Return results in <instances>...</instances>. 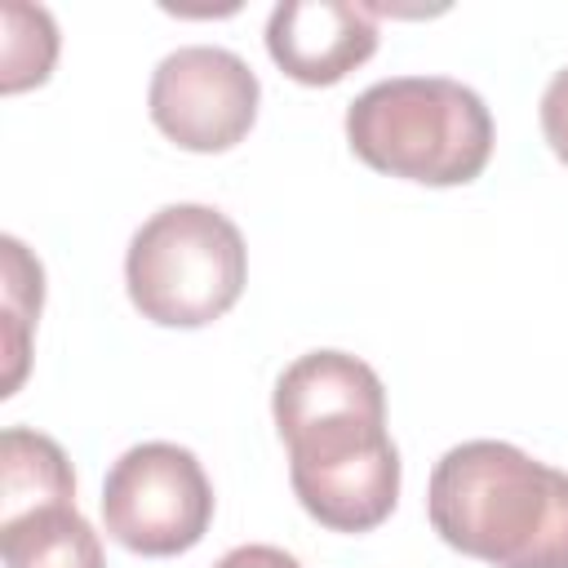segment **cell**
<instances>
[{
    "label": "cell",
    "mask_w": 568,
    "mask_h": 568,
    "mask_svg": "<svg viewBox=\"0 0 568 568\" xmlns=\"http://www.w3.org/2000/svg\"><path fill=\"white\" fill-rule=\"evenodd\" d=\"M302 510L333 532H368L399 501V448L386 430V386L359 355L306 351L271 395Z\"/></svg>",
    "instance_id": "obj_1"
},
{
    "label": "cell",
    "mask_w": 568,
    "mask_h": 568,
    "mask_svg": "<svg viewBox=\"0 0 568 568\" xmlns=\"http://www.w3.org/2000/svg\"><path fill=\"white\" fill-rule=\"evenodd\" d=\"M430 528L493 568H568V470L506 439L448 448L426 488Z\"/></svg>",
    "instance_id": "obj_2"
},
{
    "label": "cell",
    "mask_w": 568,
    "mask_h": 568,
    "mask_svg": "<svg viewBox=\"0 0 568 568\" xmlns=\"http://www.w3.org/2000/svg\"><path fill=\"white\" fill-rule=\"evenodd\" d=\"M346 142L377 173L462 186L475 182L493 155V115L462 80L390 75L346 106Z\"/></svg>",
    "instance_id": "obj_3"
},
{
    "label": "cell",
    "mask_w": 568,
    "mask_h": 568,
    "mask_svg": "<svg viewBox=\"0 0 568 568\" xmlns=\"http://www.w3.org/2000/svg\"><path fill=\"white\" fill-rule=\"evenodd\" d=\"M248 280L240 226L213 204H164L124 253L129 302L160 328H204L222 320Z\"/></svg>",
    "instance_id": "obj_4"
},
{
    "label": "cell",
    "mask_w": 568,
    "mask_h": 568,
    "mask_svg": "<svg viewBox=\"0 0 568 568\" xmlns=\"http://www.w3.org/2000/svg\"><path fill=\"white\" fill-rule=\"evenodd\" d=\"M102 524L111 541L146 559L200 546L213 524V484L200 457L169 439L120 453L102 479Z\"/></svg>",
    "instance_id": "obj_5"
},
{
    "label": "cell",
    "mask_w": 568,
    "mask_h": 568,
    "mask_svg": "<svg viewBox=\"0 0 568 568\" xmlns=\"http://www.w3.org/2000/svg\"><path fill=\"white\" fill-rule=\"evenodd\" d=\"M262 84L253 67L222 44H182L151 71L146 111L155 129L195 155L231 151L257 120Z\"/></svg>",
    "instance_id": "obj_6"
},
{
    "label": "cell",
    "mask_w": 568,
    "mask_h": 568,
    "mask_svg": "<svg viewBox=\"0 0 568 568\" xmlns=\"http://www.w3.org/2000/svg\"><path fill=\"white\" fill-rule=\"evenodd\" d=\"M377 49V18L355 0H284L266 18V53L297 84H337Z\"/></svg>",
    "instance_id": "obj_7"
},
{
    "label": "cell",
    "mask_w": 568,
    "mask_h": 568,
    "mask_svg": "<svg viewBox=\"0 0 568 568\" xmlns=\"http://www.w3.org/2000/svg\"><path fill=\"white\" fill-rule=\"evenodd\" d=\"M0 555L4 568H106L102 537L75 501H49L0 519Z\"/></svg>",
    "instance_id": "obj_8"
},
{
    "label": "cell",
    "mask_w": 568,
    "mask_h": 568,
    "mask_svg": "<svg viewBox=\"0 0 568 568\" xmlns=\"http://www.w3.org/2000/svg\"><path fill=\"white\" fill-rule=\"evenodd\" d=\"M49 501H75V475L58 439L9 426L0 435V519H13L31 506Z\"/></svg>",
    "instance_id": "obj_9"
},
{
    "label": "cell",
    "mask_w": 568,
    "mask_h": 568,
    "mask_svg": "<svg viewBox=\"0 0 568 568\" xmlns=\"http://www.w3.org/2000/svg\"><path fill=\"white\" fill-rule=\"evenodd\" d=\"M0 248H4V355H9V373H4L0 395H13L22 373H27V342H31V324L40 315V302H44V271L22 248V240L4 235Z\"/></svg>",
    "instance_id": "obj_10"
},
{
    "label": "cell",
    "mask_w": 568,
    "mask_h": 568,
    "mask_svg": "<svg viewBox=\"0 0 568 568\" xmlns=\"http://www.w3.org/2000/svg\"><path fill=\"white\" fill-rule=\"evenodd\" d=\"M0 18H4V75H0V89L4 93H22L31 84H44L53 62H58V27H53L49 9L9 0L0 9Z\"/></svg>",
    "instance_id": "obj_11"
},
{
    "label": "cell",
    "mask_w": 568,
    "mask_h": 568,
    "mask_svg": "<svg viewBox=\"0 0 568 568\" xmlns=\"http://www.w3.org/2000/svg\"><path fill=\"white\" fill-rule=\"evenodd\" d=\"M541 133H546L550 151L568 164V67L555 71L541 93Z\"/></svg>",
    "instance_id": "obj_12"
},
{
    "label": "cell",
    "mask_w": 568,
    "mask_h": 568,
    "mask_svg": "<svg viewBox=\"0 0 568 568\" xmlns=\"http://www.w3.org/2000/svg\"><path fill=\"white\" fill-rule=\"evenodd\" d=\"M213 568H302L288 550H280V546H262V541H253V546H235V550H226Z\"/></svg>",
    "instance_id": "obj_13"
}]
</instances>
